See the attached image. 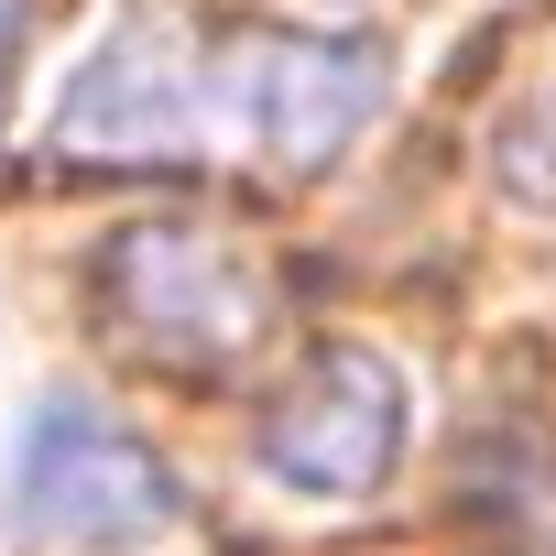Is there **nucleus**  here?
Listing matches in <instances>:
<instances>
[{
	"label": "nucleus",
	"mask_w": 556,
	"mask_h": 556,
	"mask_svg": "<svg viewBox=\"0 0 556 556\" xmlns=\"http://www.w3.org/2000/svg\"><path fill=\"white\" fill-rule=\"evenodd\" d=\"M262 317H273V273L207 218L110 229L88 262V328L110 339V361H131L153 382H229L251 361Z\"/></svg>",
	"instance_id": "obj_2"
},
{
	"label": "nucleus",
	"mask_w": 556,
	"mask_h": 556,
	"mask_svg": "<svg viewBox=\"0 0 556 556\" xmlns=\"http://www.w3.org/2000/svg\"><path fill=\"white\" fill-rule=\"evenodd\" d=\"M491 186L523 197V207H556V55L502 99V121H491Z\"/></svg>",
	"instance_id": "obj_5"
},
{
	"label": "nucleus",
	"mask_w": 556,
	"mask_h": 556,
	"mask_svg": "<svg viewBox=\"0 0 556 556\" xmlns=\"http://www.w3.org/2000/svg\"><path fill=\"white\" fill-rule=\"evenodd\" d=\"M393 447H404V382L371 350H317L285 393L262 404V426H251V458L285 480V491H306V502L382 491Z\"/></svg>",
	"instance_id": "obj_4"
},
{
	"label": "nucleus",
	"mask_w": 556,
	"mask_h": 556,
	"mask_svg": "<svg viewBox=\"0 0 556 556\" xmlns=\"http://www.w3.org/2000/svg\"><path fill=\"white\" fill-rule=\"evenodd\" d=\"M12 523L45 556H131L175 523V469L99 404H45L12 458Z\"/></svg>",
	"instance_id": "obj_3"
},
{
	"label": "nucleus",
	"mask_w": 556,
	"mask_h": 556,
	"mask_svg": "<svg viewBox=\"0 0 556 556\" xmlns=\"http://www.w3.org/2000/svg\"><path fill=\"white\" fill-rule=\"evenodd\" d=\"M23 34H34V0H0V99H12V66H23Z\"/></svg>",
	"instance_id": "obj_6"
},
{
	"label": "nucleus",
	"mask_w": 556,
	"mask_h": 556,
	"mask_svg": "<svg viewBox=\"0 0 556 556\" xmlns=\"http://www.w3.org/2000/svg\"><path fill=\"white\" fill-rule=\"evenodd\" d=\"M393 66L350 34H285V23H207L197 0H142V12L66 77L55 153L77 164H207L262 153L285 175L339 164Z\"/></svg>",
	"instance_id": "obj_1"
}]
</instances>
